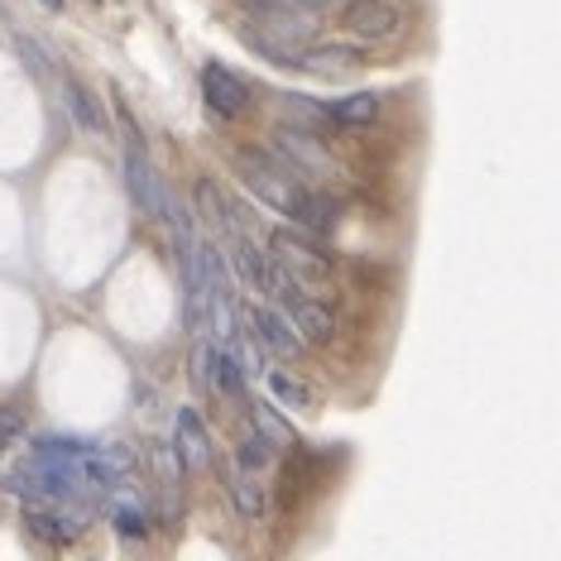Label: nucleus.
<instances>
[{
  "label": "nucleus",
  "mask_w": 561,
  "mask_h": 561,
  "mask_svg": "<svg viewBox=\"0 0 561 561\" xmlns=\"http://www.w3.org/2000/svg\"><path fill=\"white\" fill-rule=\"evenodd\" d=\"M173 446H178V456H183L187 470L211 466V437H207V427H202L197 408H178V417H173Z\"/></svg>",
  "instance_id": "obj_11"
},
{
  "label": "nucleus",
  "mask_w": 561,
  "mask_h": 561,
  "mask_svg": "<svg viewBox=\"0 0 561 561\" xmlns=\"http://www.w3.org/2000/svg\"><path fill=\"white\" fill-rule=\"evenodd\" d=\"M231 169H236L240 183L264 202V207L288 216L293 197H298V187H302V178L293 173L288 163H278L274 154H264V149H231Z\"/></svg>",
  "instance_id": "obj_2"
},
{
  "label": "nucleus",
  "mask_w": 561,
  "mask_h": 561,
  "mask_svg": "<svg viewBox=\"0 0 561 561\" xmlns=\"http://www.w3.org/2000/svg\"><path fill=\"white\" fill-rule=\"evenodd\" d=\"M270 254L278 260V270L288 274L293 288L302 293H327L331 284H336V260L317 245V240L298 236V231H270Z\"/></svg>",
  "instance_id": "obj_1"
},
{
  "label": "nucleus",
  "mask_w": 561,
  "mask_h": 561,
  "mask_svg": "<svg viewBox=\"0 0 561 561\" xmlns=\"http://www.w3.org/2000/svg\"><path fill=\"white\" fill-rule=\"evenodd\" d=\"M125 187H130V197H135L139 211H149V216L169 211V187H163V178L154 173V163L139 154V149L125 154Z\"/></svg>",
  "instance_id": "obj_8"
},
{
  "label": "nucleus",
  "mask_w": 561,
  "mask_h": 561,
  "mask_svg": "<svg viewBox=\"0 0 561 561\" xmlns=\"http://www.w3.org/2000/svg\"><path fill=\"white\" fill-rule=\"evenodd\" d=\"M288 216L302 226V231L331 236V231H336V221H341V202L331 193H322L317 183H302L298 197H293V207H288Z\"/></svg>",
  "instance_id": "obj_9"
},
{
  "label": "nucleus",
  "mask_w": 561,
  "mask_h": 561,
  "mask_svg": "<svg viewBox=\"0 0 561 561\" xmlns=\"http://www.w3.org/2000/svg\"><path fill=\"white\" fill-rule=\"evenodd\" d=\"M298 68L308 72H351V68H365V54L360 48H346V44H308L298 58Z\"/></svg>",
  "instance_id": "obj_16"
},
{
  "label": "nucleus",
  "mask_w": 561,
  "mask_h": 561,
  "mask_svg": "<svg viewBox=\"0 0 561 561\" xmlns=\"http://www.w3.org/2000/svg\"><path fill=\"white\" fill-rule=\"evenodd\" d=\"M331 111L336 125H369L379 116V96L375 92H351V96H336V101H322Z\"/></svg>",
  "instance_id": "obj_17"
},
{
  "label": "nucleus",
  "mask_w": 561,
  "mask_h": 561,
  "mask_svg": "<svg viewBox=\"0 0 561 561\" xmlns=\"http://www.w3.org/2000/svg\"><path fill=\"white\" fill-rule=\"evenodd\" d=\"M250 20L264 24V30L278 34V39H288V44H312L317 39V20H312L308 5H260Z\"/></svg>",
  "instance_id": "obj_10"
},
{
  "label": "nucleus",
  "mask_w": 561,
  "mask_h": 561,
  "mask_svg": "<svg viewBox=\"0 0 561 561\" xmlns=\"http://www.w3.org/2000/svg\"><path fill=\"white\" fill-rule=\"evenodd\" d=\"M24 523H30V533H39L48 542H72L82 533V514H68V500H62V508H44V504L30 508Z\"/></svg>",
  "instance_id": "obj_14"
},
{
  "label": "nucleus",
  "mask_w": 561,
  "mask_h": 561,
  "mask_svg": "<svg viewBox=\"0 0 561 561\" xmlns=\"http://www.w3.org/2000/svg\"><path fill=\"white\" fill-rule=\"evenodd\" d=\"M44 5H48V10H62V0H44Z\"/></svg>",
  "instance_id": "obj_27"
},
{
  "label": "nucleus",
  "mask_w": 561,
  "mask_h": 561,
  "mask_svg": "<svg viewBox=\"0 0 561 561\" xmlns=\"http://www.w3.org/2000/svg\"><path fill=\"white\" fill-rule=\"evenodd\" d=\"M24 432V417H20V408H0V446H10Z\"/></svg>",
  "instance_id": "obj_26"
},
{
  "label": "nucleus",
  "mask_w": 561,
  "mask_h": 561,
  "mask_svg": "<svg viewBox=\"0 0 561 561\" xmlns=\"http://www.w3.org/2000/svg\"><path fill=\"white\" fill-rule=\"evenodd\" d=\"M270 389H274V399L284 408H312V389H302L298 379L284 375V369H270Z\"/></svg>",
  "instance_id": "obj_21"
},
{
  "label": "nucleus",
  "mask_w": 561,
  "mask_h": 561,
  "mask_svg": "<svg viewBox=\"0 0 561 561\" xmlns=\"http://www.w3.org/2000/svg\"><path fill=\"white\" fill-rule=\"evenodd\" d=\"M278 451H284V446H278L270 432L250 427L245 437H240V446H236V461H240V466H250V470H270V466L278 461Z\"/></svg>",
  "instance_id": "obj_18"
},
{
  "label": "nucleus",
  "mask_w": 561,
  "mask_h": 561,
  "mask_svg": "<svg viewBox=\"0 0 561 561\" xmlns=\"http://www.w3.org/2000/svg\"><path fill=\"white\" fill-rule=\"evenodd\" d=\"M278 308L288 312V322L298 327V336L312 341V346H327V341L336 336V312H331L322 298H308V293L288 288L284 298H278Z\"/></svg>",
  "instance_id": "obj_7"
},
{
  "label": "nucleus",
  "mask_w": 561,
  "mask_h": 561,
  "mask_svg": "<svg viewBox=\"0 0 561 561\" xmlns=\"http://www.w3.org/2000/svg\"><path fill=\"white\" fill-rule=\"evenodd\" d=\"M202 96H207V106L226 121L250 116V106H254L250 82H240L231 68H221V62H207V68H202Z\"/></svg>",
  "instance_id": "obj_5"
},
{
  "label": "nucleus",
  "mask_w": 561,
  "mask_h": 561,
  "mask_svg": "<svg viewBox=\"0 0 561 561\" xmlns=\"http://www.w3.org/2000/svg\"><path fill=\"white\" fill-rule=\"evenodd\" d=\"M245 375H250V369L236 360V355H231V346H226V351H216V379H211V385L221 389L226 399L245 403Z\"/></svg>",
  "instance_id": "obj_20"
},
{
  "label": "nucleus",
  "mask_w": 561,
  "mask_h": 561,
  "mask_svg": "<svg viewBox=\"0 0 561 561\" xmlns=\"http://www.w3.org/2000/svg\"><path fill=\"white\" fill-rule=\"evenodd\" d=\"M62 111L72 116V125H82L87 135H106V111H101L96 92L87 82H62Z\"/></svg>",
  "instance_id": "obj_13"
},
{
  "label": "nucleus",
  "mask_w": 561,
  "mask_h": 561,
  "mask_svg": "<svg viewBox=\"0 0 561 561\" xmlns=\"http://www.w3.org/2000/svg\"><path fill=\"white\" fill-rule=\"evenodd\" d=\"M111 523H116L125 538H145V533H149V514H145V508H135V504H116V508H111Z\"/></svg>",
  "instance_id": "obj_24"
},
{
  "label": "nucleus",
  "mask_w": 561,
  "mask_h": 561,
  "mask_svg": "<svg viewBox=\"0 0 561 561\" xmlns=\"http://www.w3.org/2000/svg\"><path fill=\"white\" fill-rule=\"evenodd\" d=\"M15 48H20L24 68H30V72H34V78H44V72H48V54H44V48H39V44H34V39H24V34H20V39H15Z\"/></svg>",
  "instance_id": "obj_25"
},
{
  "label": "nucleus",
  "mask_w": 561,
  "mask_h": 561,
  "mask_svg": "<svg viewBox=\"0 0 561 561\" xmlns=\"http://www.w3.org/2000/svg\"><path fill=\"white\" fill-rule=\"evenodd\" d=\"M341 24H346V34H355L365 44H393L408 24V10L399 0H351L341 10Z\"/></svg>",
  "instance_id": "obj_4"
},
{
  "label": "nucleus",
  "mask_w": 561,
  "mask_h": 561,
  "mask_svg": "<svg viewBox=\"0 0 561 561\" xmlns=\"http://www.w3.org/2000/svg\"><path fill=\"white\" fill-rule=\"evenodd\" d=\"M270 154L278 163H288L302 183H327V178L341 173V163L331 159V149L317 139V130H302V125H293V121L270 135Z\"/></svg>",
  "instance_id": "obj_3"
},
{
  "label": "nucleus",
  "mask_w": 561,
  "mask_h": 561,
  "mask_svg": "<svg viewBox=\"0 0 561 561\" xmlns=\"http://www.w3.org/2000/svg\"><path fill=\"white\" fill-rule=\"evenodd\" d=\"M240 39H245V48H254V54L274 58L278 68H298V58H302V44L278 39V34H270L264 24H254V20H240Z\"/></svg>",
  "instance_id": "obj_15"
},
{
  "label": "nucleus",
  "mask_w": 561,
  "mask_h": 561,
  "mask_svg": "<svg viewBox=\"0 0 561 561\" xmlns=\"http://www.w3.org/2000/svg\"><path fill=\"white\" fill-rule=\"evenodd\" d=\"M187 369H193V385L197 389H216L211 379H216V346L211 341H197L193 355H187Z\"/></svg>",
  "instance_id": "obj_22"
},
{
  "label": "nucleus",
  "mask_w": 561,
  "mask_h": 561,
  "mask_svg": "<svg viewBox=\"0 0 561 561\" xmlns=\"http://www.w3.org/2000/svg\"><path fill=\"white\" fill-rule=\"evenodd\" d=\"M226 484H231V500L245 518H264L270 514V484H264V470H250L231 461V470H226Z\"/></svg>",
  "instance_id": "obj_12"
},
{
  "label": "nucleus",
  "mask_w": 561,
  "mask_h": 561,
  "mask_svg": "<svg viewBox=\"0 0 561 561\" xmlns=\"http://www.w3.org/2000/svg\"><path fill=\"white\" fill-rule=\"evenodd\" d=\"M284 101V116L293 121V125H302V130H331V111L322 106V101H312V96H278Z\"/></svg>",
  "instance_id": "obj_19"
},
{
  "label": "nucleus",
  "mask_w": 561,
  "mask_h": 561,
  "mask_svg": "<svg viewBox=\"0 0 561 561\" xmlns=\"http://www.w3.org/2000/svg\"><path fill=\"white\" fill-rule=\"evenodd\" d=\"M245 322H250L254 346H260L264 355H278V360H298L302 355V336H298V327L288 322L284 308H254Z\"/></svg>",
  "instance_id": "obj_6"
},
{
  "label": "nucleus",
  "mask_w": 561,
  "mask_h": 561,
  "mask_svg": "<svg viewBox=\"0 0 561 561\" xmlns=\"http://www.w3.org/2000/svg\"><path fill=\"white\" fill-rule=\"evenodd\" d=\"M250 417H254V427L270 432V437H274L278 446H293V427L274 413V403H250Z\"/></svg>",
  "instance_id": "obj_23"
}]
</instances>
